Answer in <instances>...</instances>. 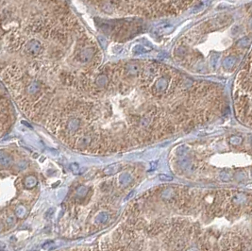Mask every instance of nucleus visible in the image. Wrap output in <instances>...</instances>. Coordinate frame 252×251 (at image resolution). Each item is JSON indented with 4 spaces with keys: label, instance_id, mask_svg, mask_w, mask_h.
I'll list each match as a JSON object with an SVG mask.
<instances>
[{
    "label": "nucleus",
    "instance_id": "nucleus-1",
    "mask_svg": "<svg viewBox=\"0 0 252 251\" xmlns=\"http://www.w3.org/2000/svg\"><path fill=\"white\" fill-rule=\"evenodd\" d=\"M41 49H42L41 43L38 40H35V39H32L29 42H28L25 46L26 53H28L31 56L37 55L41 51Z\"/></svg>",
    "mask_w": 252,
    "mask_h": 251
},
{
    "label": "nucleus",
    "instance_id": "nucleus-2",
    "mask_svg": "<svg viewBox=\"0 0 252 251\" xmlns=\"http://www.w3.org/2000/svg\"><path fill=\"white\" fill-rule=\"evenodd\" d=\"M94 56V50L91 47H86L80 50L78 54V60L81 62H88L92 60Z\"/></svg>",
    "mask_w": 252,
    "mask_h": 251
},
{
    "label": "nucleus",
    "instance_id": "nucleus-3",
    "mask_svg": "<svg viewBox=\"0 0 252 251\" xmlns=\"http://www.w3.org/2000/svg\"><path fill=\"white\" fill-rule=\"evenodd\" d=\"M167 87H168V80L165 78H161L155 82L153 90H154L155 94L160 95V94H163L167 89Z\"/></svg>",
    "mask_w": 252,
    "mask_h": 251
},
{
    "label": "nucleus",
    "instance_id": "nucleus-4",
    "mask_svg": "<svg viewBox=\"0 0 252 251\" xmlns=\"http://www.w3.org/2000/svg\"><path fill=\"white\" fill-rule=\"evenodd\" d=\"M125 70L129 76H137L140 72V65L136 62H130L126 65Z\"/></svg>",
    "mask_w": 252,
    "mask_h": 251
},
{
    "label": "nucleus",
    "instance_id": "nucleus-5",
    "mask_svg": "<svg viewBox=\"0 0 252 251\" xmlns=\"http://www.w3.org/2000/svg\"><path fill=\"white\" fill-rule=\"evenodd\" d=\"M80 126H81V121L78 118H72L69 120V122L67 124V129L69 132L74 133L80 127Z\"/></svg>",
    "mask_w": 252,
    "mask_h": 251
},
{
    "label": "nucleus",
    "instance_id": "nucleus-6",
    "mask_svg": "<svg viewBox=\"0 0 252 251\" xmlns=\"http://www.w3.org/2000/svg\"><path fill=\"white\" fill-rule=\"evenodd\" d=\"M40 90H41V83H39L38 81L30 82L29 84L26 86V92L30 96L36 95Z\"/></svg>",
    "mask_w": 252,
    "mask_h": 251
},
{
    "label": "nucleus",
    "instance_id": "nucleus-7",
    "mask_svg": "<svg viewBox=\"0 0 252 251\" xmlns=\"http://www.w3.org/2000/svg\"><path fill=\"white\" fill-rule=\"evenodd\" d=\"M237 61V58L235 56H228L227 58H225L223 61V67L227 70H230L231 68L234 67L235 63Z\"/></svg>",
    "mask_w": 252,
    "mask_h": 251
},
{
    "label": "nucleus",
    "instance_id": "nucleus-8",
    "mask_svg": "<svg viewBox=\"0 0 252 251\" xmlns=\"http://www.w3.org/2000/svg\"><path fill=\"white\" fill-rule=\"evenodd\" d=\"M12 162V159L11 158V156H9L7 153L0 151V167H8L10 166Z\"/></svg>",
    "mask_w": 252,
    "mask_h": 251
},
{
    "label": "nucleus",
    "instance_id": "nucleus-9",
    "mask_svg": "<svg viewBox=\"0 0 252 251\" xmlns=\"http://www.w3.org/2000/svg\"><path fill=\"white\" fill-rule=\"evenodd\" d=\"M122 168L121 164L119 163H114V164H112V165H109L107 166L106 168L104 169V174L105 175H113V174H116L118 173Z\"/></svg>",
    "mask_w": 252,
    "mask_h": 251
},
{
    "label": "nucleus",
    "instance_id": "nucleus-10",
    "mask_svg": "<svg viewBox=\"0 0 252 251\" xmlns=\"http://www.w3.org/2000/svg\"><path fill=\"white\" fill-rule=\"evenodd\" d=\"M24 184L26 186V188L31 189V188H34L35 186L38 184V180L35 176H29L25 179Z\"/></svg>",
    "mask_w": 252,
    "mask_h": 251
},
{
    "label": "nucleus",
    "instance_id": "nucleus-11",
    "mask_svg": "<svg viewBox=\"0 0 252 251\" xmlns=\"http://www.w3.org/2000/svg\"><path fill=\"white\" fill-rule=\"evenodd\" d=\"M109 83V78L106 75H99L95 78V84L99 88H104Z\"/></svg>",
    "mask_w": 252,
    "mask_h": 251
},
{
    "label": "nucleus",
    "instance_id": "nucleus-12",
    "mask_svg": "<svg viewBox=\"0 0 252 251\" xmlns=\"http://www.w3.org/2000/svg\"><path fill=\"white\" fill-rule=\"evenodd\" d=\"M132 180V178L129 173H124L119 176V182L122 186H127L129 185Z\"/></svg>",
    "mask_w": 252,
    "mask_h": 251
},
{
    "label": "nucleus",
    "instance_id": "nucleus-13",
    "mask_svg": "<svg viewBox=\"0 0 252 251\" xmlns=\"http://www.w3.org/2000/svg\"><path fill=\"white\" fill-rule=\"evenodd\" d=\"M174 29V26L171 25V24H164V25H161L157 27V32L160 33V34H164V33H167V32H170Z\"/></svg>",
    "mask_w": 252,
    "mask_h": 251
},
{
    "label": "nucleus",
    "instance_id": "nucleus-14",
    "mask_svg": "<svg viewBox=\"0 0 252 251\" xmlns=\"http://www.w3.org/2000/svg\"><path fill=\"white\" fill-rule=\"evenodd\" d=\"M251 42H252V40L250 38L246 37V38H242V39L238 40L236 43V45L239 46V47H247L248 45H250Z\"/></svg>",
    "mask_w": 252,
    "mask_h": 251
},
{
    "label": "nucleus",
    "instance_id": "nucleus-15",
    "mask_svg": "<svg viewBox=\"0 0 252 251\" xmlns=\"http://www.w3.org/2000/svg\"><path fill=\"white\" fill-rule=\"evenodd\" d=\"M151 120H152V117L149 116V115H147V116H146V117H143L142 119H140V121H139V126H140V127H142V128H147V127L149 126V124H150V122H151Z\"/></svg>",
    "mask_w": 252,
    "mask_h": 251
},
{
    "label": "nucleus",
    "instance_id": "nucleus-16",
    "mask_svg": "<svg viewBox=\"0 0 252 251\" xmlns=\"http://www.w3.org/2000/svg\"><path fill=\"white\" fill-rule=\"evenodd\" d=\"M243 141H244V139H243L241 136H236V135L231 136L229 139L230 144L232 145H239L243 143Z\"/></svg>",
    "mask_w": 252,
    "mask_h": 251
},
{
    "label": "nucleus",
    "instance_id": "nucleus-17",
    "mask_svg": "<svg viewBox=\"0 0 252 251\" xmlns=\"http://www.w3.org/2000/svg\"><path fill=\"white\" fill-rule=\"evenodd\" d=\"M152 48H147L145 47V46H143V45H135L133 49H132V52L134 54H143V53H145V52H147L149 50H151Z\"/></svg>",
    "mask_w": 252,
    "mask_h": 251
},
{
    "label": "nucleus",
    "instance_id": "nucleus-18",
    "mask_svg": "<svg viewBox=\"0 0 252 251\" xmlns=\"http://www.w3.org/2000/svg\"><path fill=\"white\" fill-rule=\"evenodd\" d=\"M88 193V189L85 187V186H79V187L77 189V196L78 197H83L86 196V193Z\"/></svg>",
    "mask_w": 252,
    "mask_h": 251
},
{
    "label": "nucleus",
    "instance_id": "nucleus-19",
    "mask_svg": "<svg viewBox=\"0 0 252 251\" xmlns=\"http://www.w3.org/2000/svg\"><path fill=\"white\" fill-rule=\"evenodd\" d=\"M102 10L108 13L110 12H112L113 11V7L112 6V2H107V3H104L103 7H102Z\"/></svg>",
    "mask_w": 252,
    "mask_h": 251
},
{
    "label": "nucleus",
    "instance_id": "nucleus-20",
    "mask_svg": "<svg viewBox=\"0 0 252 251\" xmlns=\"http://www.w3.org/2000/svg\"><path fill=\"white\" fill-rule=\"evenodd\" d=\"M15 213H16V215L18 217H23L25 215V213H26V209L23 206L17 207L16 210H15Z\"/></svg>",
    "mask_w": 252,
    "mask_h": 251
},
{
    "label": "nucleus",
    "instance_id": "nucleus-21",
    "mask_svg": "<svg viewBox=\"0 0 252 251\" xmlns=\"http://www.w3.org/2000/svg\"><path fill=\"white\" fill-rule=\"evenodd\" d=\"M159 179L161 181H171V180H173V176L166 175V174H161L159 176Z\"/></svg>",
    "mask_w": 252,
    "mask_h": 251
},
{
    "label": "nucleus",
    "instance_id": "nucleus-22",
    "mask_svg": "<svg viewBox=\"0 0 252 251\" xmlns=\"http://www.w3.org/2000/svg\"><path fill=\"white\" fill-rule=\"evenodd\" d=\"M70 170L74 174H80V169L78 163H72L70 165Z\"/></svg>",
    "mask_w": 252,
    "mask_h": 251
},
{
    "label": "nucleus",
    "instance_id": "nucleus-23",
    "mask_svg": "<svg viewBox=\"0 0 252 251\" xmlns=\"http://www.w3.org/2000/svg\"><path fill=\"white\" fill-rule=\"evenodd\" d=\"M108 219H109V215H108L107 212H101L100 214L97 216V220L99 222H102V223L107 221Z\"/></svg>",
    "mask_w": 252,
    "mask_h": 251
},
{
    "label": "nucleus",
    "instance_id": "nucleus-24",
    "mask_svg": "<svg viewBox=\"0 0 252 251\" xmlns=\"http://www.w3.org/2000/svg\"><path fill=\"white\" fill-rule=\"evenodd\" d=\"M172 194H173L172 191L167 189V190H165V191L163 192V193H161V197L164 198V199H167V198H170L171 197H172Z\"/></svg>",
    "mask_w": 252,
    "mask_h": 251
},
{
    "label": "nucleus",
    "instance_id": "nucleus-25",
    "mask_svg": "<svg viewBox=\"0 0 252 251\" xmlns=\"http://www.w3.org/2000/svg\"><path fill=\"white\" fill-rule=\"evenodd\" d=\"M246 200V197H243V196H236L234 197V198H233V201H234L235 203H242V202H244Z\"/></svg>",
    "mask_w": 252,
    "mask_h": 251
},
{
    "label": "nucleus",
    "instance_id": "nucleus-26",
    "mask_svg": "<svg viewBox=\"0 0 252 251\" xmlns=\"http://www.w3.org/2000/svg\"><path fill=\"white\" fill-rule=\"evenodd\" d=\"M98 40H99V42H100V44L103 46V47L105 48L106 46H107V44H108V42H107V40H106V38L105 37H103V36H99L98 37Z\"/></svg>",
    "mask_w": 252,
    "mask_h": 251
},
{
    "label": "nucleus",
    "instance_id": "nucleus-27",
    "mask_svg": "<svg viewBox=\"0 0 252 251\" xmlns=\"http://www.w3.org/2000/svg\"><path fill=\"white\" fill-rule=\"evenodd\" d=\"M221 180H222L223 181H228V180H230V176H229L228 174L223 173V174H221Z\"/></svg>",
    "mask_w": 252,
    "mask_h": 251
},
{
    "label": "nucleus",
    "instance_id": "nucleus-28",
    "mask_svg": "<svg viewBox=\"0 0 252 251\" xmlns=\"http://www.w3.org/2000/svg\"><path fill=\"white\" fill-rule=\"evenodd\" d=\"M249 26H250V27L252 29V18H251V20H250V22H249Z\"/></svg>",
    "mask_w": 252,
    "mask_h": 251
},
{
    "label": "nucleus",
    "instance_id": "nucleus-29",
    "mask_svg": "<svg viewBox=\"0 0 252 251\" xmlns=\"http://www.w3.org/2000/svg\"><path fill=\"white\" fill-rule=\"evenodd\" d=\"M251 176H252V173H251Z\"/></svg>",
    "mask_w": 252,
    "mask_h": 251
}]
</instances>
